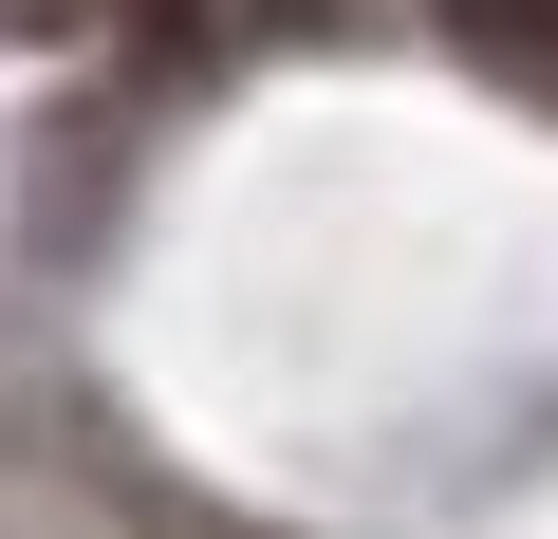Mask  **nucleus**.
I'll list each match as a JSON object with an SVG mask.
<instances>
[{
    "instance_id": "1",
    "label": "nucleus",
    "mask_w": 558,
    "mask_h": 539,
    "mask_svg": "<svg viewBox=\"0 0 558 539\" xmlns=\"http://www.w3.org/2000/svg\"><path fill=\"white\" fill-rule=\"evenodd\" d=\"M465 57H558V0H447Z\"/></svg>"
}]
</instances>
